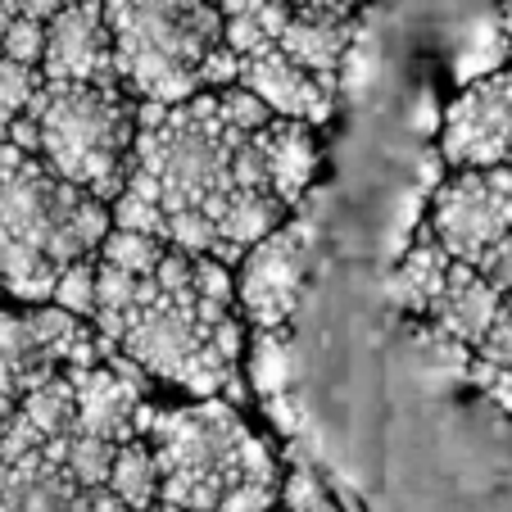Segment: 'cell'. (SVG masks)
Instances as JSON below:
<instances>
[{
    "instance_id": "3",
    "label": "cell",
    "mask_w": 512,
    "mask_h": 512,
    "mask_svg": "<svg viewBox=\"0 0 512 512\" xmlns=\"http://www.w3.org/2000/svg\"><path fill=\"white\" fill-rule=\"evenodd\" d=\"M105 23L118 87L155 105L191 100L204 50L223 41V14L209 0H105Z\"/></svg>"
},
{
    "instance_id": "12",
    "label": "cell",
    "mask_w": 512,
    "mask_h": 512,
    "mask_svg": "<svg viewBox=\"0 0 512 512\" xmlns=\"http://www.w3.org/2000/svg\"><path fill=\"white\" fill-rule=\"evenodd\" d=\"M499 309H503V295L476 272V263L454 259L449 263V277H445V295H440L435 313L426 318V327L458 340V345H467V349H476Z\"/></svg>"
},
{
    "instance_id": "24",
    "label": "cell",
    "mask_w": 512,
    "mask_h": 512,
    "mask_svg": "<svg viewBox=\"0 0 512 512\" xmlns=\"http://www.w3.org/2000/svg\"><path fill=\"white\" fill-rule=\"evenodd\" d=\"M467 381H472L476 390H481L490 404H499L503 413L512 417V363L508 368H499V363H490V358L472 354V368H467Z\"/></svg>"
},
{
    "instance_id": "14",
    "label": "cell",
    "mask_w": 512,
    "mask_h": 512,
    "mask_svg": "<svg viewBox=\"0 0 512 512\" xmlns=\"http://www.w3.org/2000/svg\"><path fill=\"white\" fill-rule=\"evenodd\" d=\"M449 263H454V254L422 227V236L413 241V250H408L404 259H399V268L390 272V286H386L390 304H395L399 313H408V318L426 322L435 313V304H440V295H445Z\"/></svg>"
},
{
    "instance_id": "33",
    "label": "cell",
    "mask_w": 512,
    "mask_h": 512,
    "mask_svg": "<svg viewBox=\"0 0 512 512\" xmlns=\"http://www.w3.org/2000/svg\"><path fill=\"white\" fill-rule=\"evenodd\" d=\"M64 5H73V0H64Z\"/></svg>"
},
{
    "instance_id": "7",
    "label": "cell",
    "mask_w": 512,
    "mask_h": 512,
    "mask_svg": "<svg viewBox=\"0 0 512 512\" xmlns=\"http://www.w3.org/2000/svg\"><path fill=\"white\" fill-rule=\"evenodd\" d=\"M440 159L454 168H512V68L476 78L449 105L440 132Z\"/></svg>"
},
{
    "instance_id": "6",
    "label": "cell",
    "mask_w": 512,
    "mask_h": 512,
    "mask_svg": "<svg viewBox=\"0 0 512 512\" xmlns=\"http://www.w3.org/2000/svg\"><path fill=\"white\" fill-rule=\"evenodd\" d=\"M309 245L313 232L304 223H281L241 254L236 304L254 331H286V322L295 318L304 272H309Z\"/></svg>"
},
{
    "instance_id": "11",
    "label": "cell",
    "mask_w": 512,
    "mask_h": 512,
    "mask_svg": "<svg viewBox=\"0 0 512 512\" xmlns=\"http://www.w3.org/2000/svg\"><path fill=\"white\" fill-rule=\"evenodd\" d=\"M259 150L268 191L286 209H295L309 195L313 177H318V136H313V127L300 123V118H268L259 127Z\"/></svg>"
},
{
    "instance_id": "30",
    "label": "cell",
    "mask_w": 512,
    "mask_h": 512,
    "mask_svg": "<svg viewBox=\"0 0 512 512\" xmlns=\"http://www.w3.org/2000/svg\"><path fill=\"white\" fill-rule=\"evenodd\" d=\"M132 512H177L173 503H164V499H155V503H145V508H132Z\"/></svg>"
},
{
    "instance_id": "22",
    "label": "cell",
    "mask_w": 512,
    "mask_h": 512,
    "mask_svg": "<svg viewBox=\"0 0 512 512\" xmlns=\"http://www.w3.org/2000/svg\"><path fill=\"white\" fill-rule=\"evenodd\" d=\"M0 55L41 68V55H46V23L28 19V14H10L5 28H0Z\"/></svg>"
},
{
    "instance_id": "25",
    "label": "cell",
    "mask_w": 512,
    "mask_h": 512,
    "mask_svg": "<svg viewBox=\"0 0 512 512\" xmlns=\"http://www.w3.org/2000/svg\"><path fill=\"white\" fill-rule=\"evenodd\" d=\"M277 503V485L268 481H236L223 499L213 503V512H272Z\"/></svg>"
},
{
    "instance_id": "23",
    "label": "cell",
    "mask_w": 512,
    "mask_h": 512,
    "mask_svg": "<svg viewBox=\"0 0 512 512\" xmlns=\"http://www.w3.org/2000/svg\"><path fill=\"white\" fill-rule=\"evenodd\" d=\"M236 78H241V55H236L227 41H218V46L204 50L200 68H195V82H200V91H223V87H236Z\"/></svg>"
},
{
    "instance_id": "28",
    "label": "cell",
    "mask_w": 512,
    "mask_h": 512,
    "mask_svg": "<svg viewBox=\"0 0 512 512\" xmlns=\"http://www.w3.org/2000/svg\"><path fill=\"white\" fill-rule=\"evenodd\" d=\"M59 10H64V0H14V14H28V19L41 23H50Z\"/></svg>"
},
{
    "instance_id": "18",
    "label": "cell",
    "mask_w": 512,
    "mask_h": 512,
    "mask_svg": "<svg viewBox=\"0 0 512 512\" xmlns=\"http://www.w3.org/2000/svg\"><path fill=\"white\" fill-rule=\"evenodd\" d=\"M114 440H105V435H91V431H68L64 440H59V463H64V472L73 476V485H82V490H96V485L109 481V467H114Z\"/></svg>"
},
{
    "instance_id": "1",
    "label": "cell",
    "mask_w": 512,
    "mask_h": 512,
    "mask_svg": "<svg viewBox=\"0 0 512 512\" xmlns=\"http://www.w3.org/2000/svg\"><path fill=\"white\" fill-rule=\"evenodd\" d=\"M109 204L50 173L37 155L0 141V286L23 304H46L59 268L96 254Z\"/></svg>"
},
{
    "instance_id": "27",
    "label": "cell",
    "mask_w": 512,
    "mask_h": 512,
    "mask_svg": "<svg viewBox=\"0 0 512 512\" xmlns=\"http://www.w3.org/2000/svg\"><path fill=\"white\" fill-rule=\"evenodd\" d=\"M318 503H327V490L318 485V476H313V472H290L286 508L290 512H309V508H318Z\"/></svg>"
},
{
    "instance_id": "29",
    "label": "cell",
    "mask_w": 512,
    "mask_h": 512,
    "mask_svg": "<svg viewBox=\"0 0 512 512\" xmlns=\"http://www.w3.org/2000/svg\"><path fill=\"white\" fill-rule=\"evenodd\" d=\"M499 32L512 41V0H503V14H499Z\"/></svg>"
},
{
    "instance_id": "21",
    "label": "cell",
    "mask_w": 512,
    "mask_h": 512,
    "mask_svg": "<svg viewBox=\"0 0 512 512\" xmlns=\"http://www.w3.org/2000/svg\"><path fill=\"white\" fill-rule=\"evenodd\" d=\"M41 87V68L32 64H19V59H5L0 55V127L10 123V118L28 114L32 96Z\"/></svg>"
},
{
    "instance_id": "17",
    "label": "cell",
    "mask_w": 512,
    "mask_h": 512,
    "mask_svg": "<svg viewBox=\"0 0 512 512\" xmlns=\"http://www.w3.org/2000/svg\"><path fill=\"white\" fill-rule=\"evenodd\" d=\"M14 413H19L41 440L68 435L73 431V381H68V372H50L46 381H37V386L14 404Z\"/></svg>"
},
{
    "instance_id": "8",
    "label": "cell",
    "mask_w": 512,
    "mask_h": 512,
    "mask_svg": "<svg viewBox=\"0 0 512 512\" xmlns=\"http://www.w3.org/2000/svg\"><path fill=\"white\" fill-rule=\"evenodd\" d=\"M41 78L50 82H118L114 37L105 23V0H73L46 23Z\"/></svg>"
},
{
    "instance_id": "31",
    "label": "cell",
    "mask_w": 512,
    "mask_h": 512,
    "mask_svg": "<svg viewBox=\"0 0 512 512\" xmlns=\"http://www.w3.org/2000/svg\"><path fill=\"white\" fill-rule=\"evenodd\" d=\"M10 413H14V408H10V404H0V426H5V417H10Z\"/></svg>"
},
{
    "instance_id": "19",
    "label": "cell",
    "mask_w": 512,
    "mask_h": 512,
    "mask_svg": "<svg viewBox=\"0 0 512 512\" xmlns=\"http://www.w3.org/2000/svg\"><path fill=\"white\" fill-rule=\"evenodd\" d=\"M164 250H168V245L159 241V236H150V232L109 227V232L100 236V245H96V259L109 263V268H118V272H132V277H150Z\"/></svg>"
},
{
    "instance_id": "20",
    "label": "cell",
    "mask_w": 512,
    "mask_h": 512,
    "mask_svg": "<svg viewBox=\"0 0 512 512\" xmlns=\"http://www.w3.org/2000/svg\"><path fill=\"white\" fill-rule=\"evenodd\" d=\"M50 304L91 322V313H96V254H82V259L59 268L55 286H50Z\"/></svg>"
},
{
    "instance_id": "4",
    "label": "cell",
    "mask_w": 512,
    "mask_h": 512,
    "mask_svg": "<svg viewBox=\"0 0 512 512\" xmlns=\"http://www.w3.org/2000/svg\"><path fill=\"white\" fill-rule=\"evenodd\" d=\"M245 435L250 431L223 395L191 408H159L150 399L136 408V440H145L159 463V499L177 512H213V503L245 481Z\"/></svg>"
},
{
    "instance_id": "10",
    "label": "cell",
    "mask_w": 512,
    "mask_h": 512,
    "mask_svg": "<svg viewBox=\"0 0 512 512\" xmlns=\"http://www.w3.org/2000/svg\"><path fill=\"white\" fill-rule=\"evenodd\" d=\"M68 381H73V431L105 435L114 445L136 440V408L145 404L150 386L127 381L123 372H114L109 363L68 372Z\"/></svg>"
},
{
    "instance_id": "26",
    "label": "cell",
    "mask_w": 512,
    "mask_h": 512,
    "mask_svg": "<svg viewBox=\"0 0 512 512\" xmlns=\"http://www.w3.org/2000/svg\"><path fill=\"white\" fill-rule=\"evenodd\" d=\"M476 272H481V277L490 281L499 295H512V232L499 236V241H494L490 250L476 259Z\"/></svg>"
},
{
    "instance_id": "2",
    "label": "cell",
    "mask_w": 512,
    "mask_h": 512,
    "mask_svg": "<svg viewBox=\"0 0 512 512\" xmlns=\"http://www.w3.org/2000/svg\"><path fill=\"white\" fill-rule=\"evenodd\" d=\"M28 114L41 127L37 159L96 200H114L127 182L136 141V100L118 82L41 78Z\"/></svg>"
},
{
    "instance_id": "5",
    "label": "cell",
    "mask_w": 512,
    "mask_h": 512,
    "mask_svg": "<svg viewBox=\"0 0 512 512\" xmlns=\"http://www.w3.org/2000/svg\"><path fill=\"white\" fill-rule=\"evenodd\" d=\"M426 232L454 259L476 263L499 236L512 232V168H458L449 182H435Z\"/></svg>"
},
{
    "instance_id": "16",
    "label": "cell",
    "mask_w": 512,
    "mask_h": 512,
    "mask_svg": "<svg viewBox=\"0 0 512 512\" xmlns=\"http://www.w3.org/2000/svg\"><path fill=\"white\" fill-rule=\"evenodd\" d=\"M105 490L114 494L127 512L159 499V463L145 440H123V445L114 449V467H109Z\"/></svg>"
},
{
    "instance_id": "32",
    "label": "cell",
    "mask_w": 512,
    "mask_h": 512,
    "mask_svg": "<svg viewBox=\"0 0 512 512\" xmlns=\"http://www.w3.org/2000/svg\"><path fill=\"white\" fill-rule=\"evenodd\" d=\"M0 300H5V286H0Z\"/></svg>"
},
{
    "instance_id": "13",
    "label": "cell",
    "mask_w": 512,
    "mask_h": 512,
    "mask_svg": "<svg viewBox=\"0 0 512 512\" xmlns=\"http://www.w3.org/2000/svg\"><path fill=\"white\" fill-rule=\"evenodd\" d=\"M349 46H354V19H331V14H309V10L290 14V23L277 37L281 55H290L300 68H309L327 91H336L340 73H345Z\"/></svg>"
},
{
    "instance_id": "15",
    "label": "cell",
    "mask_w": 512,
    "mask_h": 512,
    "mask_svg": "<svg viewBox=\"0 0 512 512\" xmlns=\"http://www.w3.org/2000/svg\"><path fill=\"white\" fill-rule=\"evenodd\" d=\"M50 372H59V368L41 354L37 340H32L28 318L0 309V404L14 408L37 381H46Z\"/></svg>"
},
{
    "instance_id": "9",
    "label": "cell",
    "mask_w": 512,
    "mask_h": 512,
    "mask_svg": "<svg viewBox=\"0 0 512 512\" xmlns=\"http://www.w3.org/2000/svg\"><path fill=\"white\" fill-rule=\"evenodd\" d=\"M236 87L259 96L272 118H300L309 127L327 123L331 109H336V91H327L309 68H300L290 55H281L277 46H263L254 55H245Z\"/></svg>"
}]
</instances>
